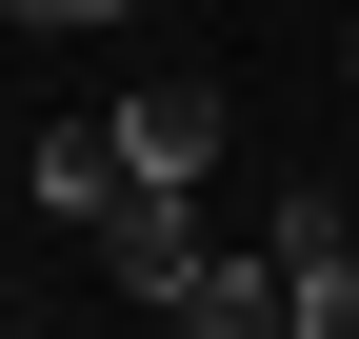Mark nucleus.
I'll return each mask as SVG.
<instances>
[{"label":"nucleus","instance_id":"nucleus-2","mask_svg":"<svg viewBox=\"0 0 359 339\" xmlns=\"http://www.w3.org/2000/svg\"><path fill=\"white\" fill-rule=\"evenodd\" d=\"M120 160H140V180H180V200H200V160H219V80H200V60H160L140 100H120Z\"/></svg>","mask_w":359,"mask_h":339},{"label":"nucleus","instance_id":"nucleus-4","mask_svg":"<svg viewBox=\"0 0 359 339\" xmlns=\"http://www.w3.org/2000/svg\"><path fill=\"white\" fill-rule=\"evenodd\" d=\"M120 180H140V160H120V120H60V140H20V200H40V220H100Z\"/></svg>","mask_w":359,"mask_h":339},{"label":"nucleus","instance_id":"nucleus-5","mask_svg":"<svg viewBox=\"0 0 359 339\" xmlns=\"http://www.w3.org/2000/svg\"><path fill=\"white\" fill-rule=\"evenodd\" d=\"M280 279H299V339H359V220H339V240H299Z\"/></svg>","mask_w":359,"mask_h":339},{"label":"nucleus","instance_id":"nucleus-6","mask_svg":"<svg viewBox=\"0 0 359 339\" xmlns=\"http://www.w3.org/2000/svg\"><path fill=\"white\" fill-rule=\"evenodd\" d=\"M20 20H40V40H80V20H120V0H20Z\"/></svg>","mask_w":359,"mask_h":339},{"label":"nucleus","instance_id":"nucleus-7","mask_svg":"<svg viewBox=\"0 0 359 339\" xmlns=\"http://www.w3.org/2000/svg\"><path fill=\"white\" fill-rule=\"evenodd\" d=\"M339 80H359V40H339Z\"/></svg>","mask_w":359,"mask_h":339},{"label":"nucleus","instance_id":"nucleus-8","mask_svg":"<svg viewBox=\"0 0 359 339\" xmlns=\"http://www.w3.org/2000/svg\"><path fill=\"white\" fill-rule=\"evenodd\" d=\"M20 339H40V319H20Z\"/></svg>","mask_w":359,"mask_h":339},{"label":"nucleus","instance_id":"nucleus-1","mask_svg":"<svg viewBox=\"0 0 359 339\" xmlns=\"http://www.w3.org/2000/svg\"><path fill=\"white\" fill-rule=\"evenodd\" d=\"M160 319H180V339H299V279H280V240H200Z\"/></svg>","mask_w":359,"mask_h":339},{"label":"nucleus","instance_id":"nucleus-3","mask_svg":"<svg viewBox=\"0 0 359 339\" xmlns=\"http://www.w3.org/2000/svg\"><path fill=\"white\" fill-rule=\"evenodd\" d=\"M80 240H100V279H120V300H180V260H200V220H180V180H120V200H100Z\"/></svg>","mask_w":359,"mask_h":339}]
</instances>
